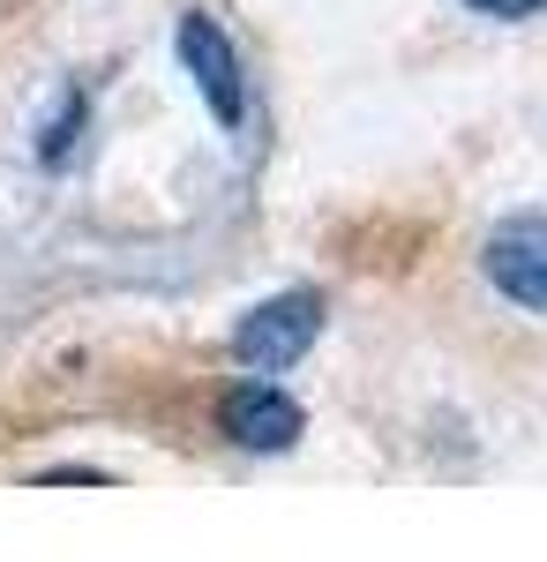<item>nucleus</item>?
<instances>
[{
    "instance_id": "nucleus-1",
    "label": "nucleus",
    "mask_w": 547,
    "mask_h": 562,
    "mask_svg": "<svg viewBox=\"0 0 547 562\" xmlns=\"http://www.w3.org/2000/svg\"><path fill=\"white\" fill-rule=\"evenodd\" d=\"M315 330H323V301L315 293H286V301L255 307L248 323L233 330V352L248 368H293L300 352L315 346Z\"/></svg>"
},
{
    "instance_id": "nucleus-3",
    "label": "nucleus",
    "mask_w": 547,
    "mask_h": 562,
    "mask_svg": "<svg viewBox=\"0 0 547 562\" xmlns=\"http://www.w3.org/2000/svg\"><path fill=\"white\" fill-rule=\"evenodd\" d=\"M180 60H188V76L203 83L211 113L233 128V121L248 113V90H241V53L225 45V31H217L211 15H180Z\"/></svg>"
},
{
    "instance_id": "nucleus-5",
    "label": "nucleus",
    "mask_w": 547,
    "mask_h": 562,
    "mask_svg": "<svg viewBox=\"0 0 547 562\" xmlns=\"http://www.w3.org/2000/svg\"><path fill=\"white\" fill-rule=\"evenodd\" d=\"M480 15H533V8H547V0H472Z\"/></svg>"
},
{
    "instance_id": "nucleus-2",
    "label": "nucleus",
    "mask_w": 547,
    "mask_h": 562,
    "mask_svg": "<svg viewBox=\"0 0 547 562\" xmlns=\"http://www.w3.org/2000/svg\"><path fill=\"white\" fill-rule=\"evenodd\" d=\"M217 428L233 435L241 450H293L300 428H308V413H300L286 390L241 383V390H225V405H217Z\"/></svg>"
},
{
    "instance_id": "nucleus-4",
    "label": "nucleus",
    "mask_w": 547,
    "mask_h": 562,
    "mask_svg": "<svg viewBox=\"0 0 547 562\" xmlns=\"http://www.w3.org/2000/svg\"><path fill=\"white\" fill-rule=\"evenodd\" d=\"M488 278L517 307H547V217H510L488 240Z\"/></svg>"
}]
</instances>
